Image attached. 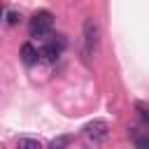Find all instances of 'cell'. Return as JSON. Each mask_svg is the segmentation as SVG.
I'll use <instances>...</instances> for the list:
<instances>
[{
	"label": "cell",
	"instance_id": "cell-1",
	"mask_svg": "<svg viewBox=\"0 0 149 149\" xmlns=\"http://www.w3.org/2000/svg\"><path fill=\"white\" fill-rule=\"evenodd\" d=\"M54 28V14L47 12V9H40L30 16V23H28V33L30 37H47Z\"/></svg>",
	"mask_w": 149,
	"mask_h": 149
},
{
	"label": "cell",
	"instance_id": "cell-2",
	"mask_svg": "<svg viewBox=\"0 0 149 149\" xmlns=\"http://www.w3.org/2000/svg\"><path fill=\"white\" fill-rule=\"evenodd\" d=\"M98 42H100V28H98L95 19H86V21H84V49H81L84 61H88V58L95 54Z\"/></svg>",
	"mask_w": 149,
	"mask_h": 149
},
{
	"label": "cell",
	"instance_id": "cell-3",
	"mask_svg": "<svg viewBox=\"0 0 149 149\" xmlns=\"http://www.w3.org/2000/svg\"><path fill=\"white\" fill-rule=\"evenodd\" d=\"M84 137H86L88 142H93V144L105 142V140L109 137V123H107L105 119H93V121H88V123L84 126Z\"/></svg>",
	"mask_w": 149,
	"mask_h": 149
},
{
	"label": "cell",
	"instance_id": "cell-4",
	"mask_svg": "<svg viewBox=\"0 0 149 149\" xmlns=\"http://www.w3.org/2000/svg\"><path fill=\"white\" fill-rule=\"evenodd\" d=\"M65 37L63 35H51L44 44H42V49H40V56H42V61H47V63H54L61 54H63V49H65Z\"/></svg>",
	"mask_w": 149,
	"mask_h": 149
},
{
	"label": "cell",
	"instance_id": "cell-5",
	"mask_svg": "<svg viewBox=\"0 0 149 149\" xmlns=\"http://www.w3.org/2000/svg\"><path fill=\"white\" fill-rule=\"evenodd\" d=\"M21 61H23L26 65H35L37 61H42V56H40V49H37L33 42H26V44H21Z\"/></svg>",
	"mask_w": 149,
	"mask_h": 149
},
{
	"label": "cell",
	"instance_id": "cell-6",
	"mask_svg": "<svg viewBox=\"0 0 149 149\" xmlns=\"http://www.w3.org/2000/svg\"><path fill=\"white\" fill-rule=\"evenodd\" d=\"M16 149H42V144L35 137H19L16 140Z\"/></svg>",
	"mask_w": 149,
	"mask_h": 149
},
{
	"label": "cell",
	"instance_id": "cell-7",
	"mask_svg": "<svg viewBox=\"0 0 149 149\" xmlns=\"http://www.w3.org/2000/svg\"><path fill=\"white\" fill-rule=\"evenodd\" d=\"M135 109H137L140 119H142L144 123H149V102H142V100H137V102H135Z\"/></svg>",
	"mask_w": 149,
	"mask_h": 149
},
{
	"label": "cell",
	"instance_id": "cell-8",
	"mask_svg": "<svg viewBox=\"0 0 149 149\" xmlns=\"http://www.w3.org/2000/svg\"><path fill=\"white\" fill-rule=\"evenodd\" d=\"M70 144V135H61V137H56V140H51V144H49V149H65Z\"/></svg>",
	"mask_w": 149,
	"mask_h": 149
},
{
	"label": "cell",
	"instance_id": "cell-9",
	"mask_svg": "<svg viewBox=\"0 0 149 149\" xmlns=\"http://www.w3.org/2000/svg\"><path fill=\"white\" fill-rule=\"evenodd\" d=\"M19 19H21V14L19 12H14V9H5V23L7 26H14V23H19Z\"/></svg>",
	"mask_w": 149,
	"mask_h": 149
},
{
	"label": "cell",
	"instance_id": "cell-10",
	"mask_svg": "<svg viewBox=\"0 0 149 149\" xmlns=\"http://www.w3.org/2000/svg\"><path fill=\"white\" fill-rule=\"evenodd\" d=\"M135 142V149H149V133H142L137 137H133Z\"/></svg>",
	"mask_w": 149,
	"mask_h": 149
}]
</instances>
